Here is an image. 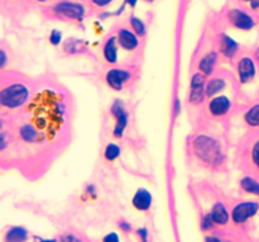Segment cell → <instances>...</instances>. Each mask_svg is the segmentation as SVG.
Returning <instances> with one entry per match:
<instances>
[{
    "label": "cell",
    "instance_id": "6da1fadb",
    "mask_svg": "<svg viewBox=\"0 0 259 242\" xmlns=\"http://www.w3.org/2000/svg\"><path fill=\"white\" fill-rule=\"evenodd\" d=\"M32 110L33 121L38 129L44 130V132L51 135V132H56L60 128V123H62V110L54 94L47 91L38 95Z\"/></svg>",
    "mask_w": 259,
    "mask_h": 242
},
{
    "label": "cell",
    "instance_id": "7a4b0ae2",
    "mask_svg": "<svg viewBox=\"0 0 259 242\" xmlns=\"http://www.w3.org/2000/svg\"><path fill=\"white\" fill-rule=\"evenodd\" d=\"M193 151L201 159L210 164L220 163L221 150L218 142L208 136H199L193 142Z\"/></svg>",
    "mask_w": 259,
    "mask_h": 242
},
{
    "label": "cell",
    "instance_id": "3957f363",
    "mask_svg": "<svg viewBox=\"0 0 259 242\" xmlns=\"http://www.w3.org/2000/svg\"><path fill=\"white\" fill-rule=\"evenodd\" d=\"M28 98V88L23 85H16L8 86L4 88L1 94H0V102L5 107H18L23 105Z\"/></svg>",
    "mask_w": 259,
    "mask_h": 242
},
{
    "label": "cell",
    "instance_id": "277c9868",
    "mask_svg": "<svg viewBox=\"0 0 259 242\" xmlns=\"http://www.w3.org/2000/svg\"><path fill=\"white\" fill-rule=\"evenodd\" d=\"M259 205L256 202H245V203H240L237 207L234 208L233 211V220L237 224H243L248 218L258 212Z\"/></svg>",
    "mask_w": 259,
    "mask_h": 242
},
{
    "label": "cell",
    "instance_id": "5b68a950",
    "mask_svg": "<svg viewBox=\"0 0 259 242\" xmlns=\"http://www.w3.org/2000/svg\"><path fill=\"white\" fill-rule=\"evenodd\" d=\"M111 113L117 119V125H115V129H114V135L121 136L126 126V121H128V116H126V113L124 110L121 101L117 100L114 102V105L111 106Z\"/></svg>",
    "mask_w": 259,
    "mask_h": 242
},
{
    "label": "cell",
    "instance_id": "8992f818",
    "mask_svg": "<svg viewBox=\"0 0 259 242\" xmlns=\"http://www.w3.org/2000/svg\"><path fill=\"white\" fill-rule=\"evenodd\" d=\"M129 73L126 71H123V69H110L106 75V81L107 85L110 86L111 88L117 90V91H120L123 86L125 85V82L129 80Z\"/></svg>",
    "mask_w": 259,
    "mask_h": 242
},
{
    "label": "cell",
    "instance_id": "52a82bcc",
    "mask_svg": "<svg viewBox=\"0 0 259 242\" xmlns=\"http://www.w3.org/2000/svg\"><path fill=\"white\" fill-rule=\"evenodd\" d=\"M229 18H230V22L233 23L234 27H237L239 29H244V31L253 28V25H254L253 19L248 14H245V13L240 12L239 9L230 10Z\"/></svg>",
    "mask_w": 259,
    "mask_h": 242
},
{
    "label": "cell",
    "instance_id": "ba28073f",
    "mask_svg": "<svg viewBox=\"0 0 259 242\" xmlns=\"http://www.w3.org/2000/svg\"><path fill=\"white\" fill-rule=\"evenodd\" d=\"M238 73L242 83H246L254 77L256 75V66L250 58H242L238 66Z\"/></svg>",
    "mask_w": 259,
    "mask_h": 242
},
{
    "label": "cell",
    "instance_id": "9c48e42d",
    "mask_svg": "<svg viewBox=\"0 0 259 242\" xmlns=\"http://www.w3.org/2000/svg\"><path fill=\"white\" fill-rule=\"evenodd\" d=\"M204 86H205V80L201 75H195L191 80V96L190 100L193 104H199L204 98Z\"/></svg>",
    "mask_w": 259,
    "mask_h": 242
},
{
    "label": "cell",
    "instance_id": "30bf717a",
    "mask_svg": "<svg viewBox=\"0 0 259 242\" xmlns=\"http://www.w3.org/2000/svg\"><path fill=\"white\" fill-rule=\"evenodd\" d=\"M57 13L60 14H63V16H69V18H73V19H80L84 16V8L79 4H73V3H61L56 6Z\"/></svg>",
    "mask_w": 259,
    "mask_h": 242
},
{
    "label": "cell",
    "instance_id": "8fae6325",
    "mask_svg": "<svg viewBox=\"0 0 259 242\" xmlns=\"http://www.w3.org/2000/svg\"><path fill=\"white\" fill-rule=\"evenodd\" d=\"M208 109H210L212 115L221 116V115H225L230 109V101L225 96H219V97H215L214 100H211V102L208 105Z\"/></svg>",
    "mask_w": 259,
    "mask_h": 242
},
{
    "label": "cell",
    "instance_id": "7c38bea8",
    "mask_svg": "<svg viewBox=\"0 0 259 242\" xmlns=\"http://www.w3.org/2000/svg\"><path fill=\"white\" fill-rule=\"evenodd\" d=\"M152 195L147 189H139L133 198V205L139 211H147L151 207Z\"/></svg>",
    "mask_w": 259,
    "mask_h": 242
},
{
    "label": "cell",
    "instance_id": "4fadbf2b",
    "mask_svg": "<svg viewBox=\"0 0 259 242\" xmlns=\"http://www.w3.org/2000/svg\"><path fill=\"white\" fill-rule=\"evenodd\" d=\"M119 43L126 50H133L138 46L136 35L133 34L132 32L126 31V29L119 32Z\"/></svg>",
    "mask_w": 259,
    "mask_h": 242
},
{
    "label": "cell",
    "instance_id": "5bb4252c",
    "mask_svg": "<svg viewBox=\"0 0 259 242\" xmlns=\"http://www.w3.org/2000/svg\"><path fill=\"white\" fill-rule=\"evenodd\" d=\"M220 49L224 53V56L226 57H233L234 54L237 53L238 50V44L227 35H223L220 41Z\"/></svg>",
    "mask_w": 259,
    "mask_h": 242
},
{
    "label": "cell",
    "instance_id": "9a60e30c",
    "mask_svg": "<svg viewBox=\"0 0 259 242\" xmlns=\"http://www.w3.org/2000/svg\"><path fill=\"white\" fill-rule=\"evenodd\" d=\"M211 220L219 225L226 224L227 220H229V213H227L226 208L223 205H220V203L215 205L211 212Z\"/></svg>",
    "mask_w": 259,
    "mask_h": 242
},
{
    "label": "cell",
    "instance_id": "2e32d148",
    "mask_svg": "<svg viewBox=\"0 0 259 242\" xmlns=\"http://www.w3.org/2000/svg\"><path fill=\"white\" fill-rule=\"evenodd\" d=\"M27 240V231L22 227H13L5 236L6 242H24Z\"/></svg>",
    "mask_w": 259,
    "mask_h": 242
},
{
    "label": "cell",
    "instance_id": "e0dca14e",
    "mask_svg": "<svg viewBox=\"0 0 259 242\" xmlns=\"http://www.w3.org/2000/svg\"><path fill=\"white\" fill-rule=\"evenodd\" d=\"M104 57L107 62L115 63L118 58V52H117V46H115V39L111 38L106 42L104 47Z\"/></svg>",
    "mask_w": 259,
    "mask_h": 242
},
{
    "label": "cell",
    "instance_id": "ac0fdd59",
    "mask_svg": "<svg viewBox=\"0 0 259 242\" xmlns=\"http://www.w3.org/2000/svg\"><path fill=\"white\" fill-rule=\"evenodd\" d=\"M215 62H216V53H208L207 56L202 58L199 67L202 72L206 73V75H210L215 66Z\"/></svg>",
    "mask_w": 259,
    "mask_h": 242
},
{
    "label": "cell",
    "instance_id": "d6986e66",
    "mask_svg": "<svg viewBox=\"0 0 259 242\" xmlns=\"http://www.w3.org/2000/svg\"><path fill=\"white\" fill-rule=\"evenodd\" d=\"M240 184H242V188H243L245 192L259 195V183L253 179V178H249V177L243 178Z\"/></svg>",
    "mask_w": 259,
    "mask_h": 242
},
{
    "label": "cell",
    "instance_id": "ffe728a7",
    "mask_svg": "<svg viewBox=\"0 0 259 242\" xmlns=\"http://www.w3.org/2000/svg\"><path fill=\"white\" fill-rule=\"evenodd\" d=\"M245 121L252 126H259V105L252 107L245 113Z\"/></svg>",
    "mask_w": 259,
    "mask_h": 242
},
{
    "label": "cell",
    "instance_id": "44dd1931",
    "mask_svg": "<svg viewBox=\"0 0 259 242\" xmlns=\"http://www.w3.org/2000/svg\"><path fill=\"white\" fill-rule=\"evenodd\" d=\"M225 87V82L224 80H221V79H215L212 80L210 83L207 85V95L208 96H211V95H215V94H218L219 91H221L223 88Z\"/></svg>",
    "mask_w": 259,
    "mask_h": 242
},
{
    "label": "cell",
    "instance_id": "7402d4cb",
    "mask_svg": "<svg viewBox=\"0 0 259 242\" xmlns=\"http://www.w3.org/2000/svg\"><path fill=\"white\" fill-rule=\"evenodd\" d=\"M120 154V149L118 145L115 144H109L105 149V158L107 161H115Z\"/></svg>",
    "mask_w": 259,
    "mask_h": 242
},
{
    "label": "cell",
    "instance_id": "603a6c76",
    "mask_svg": "<svg viewBox=\"0 0 259 242\" xmlns=\"http://www.w3.org/2000/svg\"><path fill=\"white\" fill-rule=\"evenodd\" d=\"M20 135H22V138L24 139L25 142H35V138H37V132L32 129L31 126L27 125L24 126V128H22V130H20Z\"/></svg>",
    "mask_w": 259,
    "mask_h": 242
},
{
    "label": "cell",
    "instance_id": "cb8c5ba5",
    "mask_svg": "<svg viewBox=\"0 0 259 242\" xmlns=\"http://www.w3.org/2000/svg\"><path fill=\"white\" fill-rule=\"evenodd\" d=\"M130 23H132V27L134 28V31L137 32V34H144V24L142 23V20H139L138 18H132Z\"/></svg>",
    "mask_w": 259,
    "mask_h": 242
},
{
    "label": "cell",
    "instance_id": "d4e9b609",
    "mask_svg": "<svg viewBox=\"0 0 259 242\" xmlns=\"http://www.w3.org/2000/svg\"><path fill=\"white\" fill-rule=\"evenodd\" d=\"M252 157H253V161H254L257 165H259V142H257V144L254 145V148H253Z\"/></svg>",
    "mask_w": 259,
    "mask_h": 242
},
{
    "label": "cell",
    "instance_id": "484cf974",
    "mask_svg": "<svg viewBox=\"0 0 259 242\" xmlns=\"http://www.w3.org/2000/svg\"><path fill=\"white\" fill-rule=\"evenodd\" d=\"M50 39L53 44H58L61 41V33L58 31H53L52 32V34H51Z\"/></svg>",
    "mask_w": 259,
    "mask_h": 242
},
{
    "label": "cell",
    "instance_id": "4316f807",
    "mask_svg": "<svg viewBox=\"0 0 259 242\" xmlns=\"http://www.w3.org/2000/svg\"><path fill=\"white\" fill-rule=\"evenodd\" d=\"M104 242H119V237L117 233H109L107 236H105Z\"/></svg>",
    "mask_w": 259,
    "mask_h": 242
},
{
    "label": "cell",
    "instance_id": "83f0119b",
    "mask_svg": "<svg viewBox=\"0 0 259 242\" xmlns=\"http://www.w3.org/2000/svg\"><path fill=\"white\" fill-rule=\"evenodd\" d=\"M92 1H94V3L99 6H105L110 3L111 0H92Z\"/></svg>",
    "mask_w": 259,
    "mask_h": 242
},
{
    "label": "cell",
    "instance_id": "f1b7e54d",
    "mask_svg": "<svg viewBox=\"0 0 259 242\" xmlns=\"http://www.w3.org/2000/svg\"><path fill=\"white\" fill-rule=\"evenodd\" d=\"M62 242H79V240H76L73 236H66V237H63Z\"/></svg>",
    "mask_w": 259,
    "mask_h": 242
},
{
    "label": "cell",
    "instance_id": "f546056e",
    "mask_svg": "<svg viewBox=\"0 0 259 242\" xmlns=\"http://www.w3.org/2000/svg\"><path fill=\"white\" fill-rule=\"evenodd\" d=\"M250 5H252L253 9L259 8V0H250Z\"/></svg>",
    "mask_w": 259,
    "mask_h": 242
},
{
    "label": "cell",
    "instance_id": "4dcf8cb0",
    "mask_svg": "<svg viewBox=\"0 0 259 242\" xmlns=\"http://www.w3.org/2000/svg\"><path fill=\"white\" fill-rule=\"evenodd\" d=\"M206 242H221V241L219 239H216V237H207V239H206Z\"/></svg>",
    "mask_w": 259,
    "mask_h": 242
},
{
    "label": "cell",
    "instance_id": "1f68e13d",
    "mask_svg": "<svg viewBox=\"0 0 259 242\" xmlns=\"http://www.w3.org/2000/svg\"><path fill=\"white\" fill-rule=\"evenodd\" d=\"M6 58H5V54H4V52L3 50H1V67L4 66V65H5V62H6Z\"/></svg>",
    "mask_w": 259,
    "mask_h": 242
},
{
    "label": "cell",
    "instance_id": "d6a6232c",
    "mask_svg": "<svg viewBox=\"0 0 259 242\" xmlns=\"http://www.w3.org/2000/svg\"><path fill=\"white\" fill-rule=\"evenodd\" d=\"M126 3L129 4V5H132V6H134L137 4V0H126Z\"/></svg>",
    "mask_w": 259,
    "mask_h": 242
},
{
    "label": "cell",
    "instance_id": "836d02e7",
    "mask_svg": "<svg viewBox=\"0 0 259 242\" xmlns=\"http://www.w3.org/2000/svg\"><path fill=\"white\" fill-rule=\"evenodd\" d=\"M39 242H56V241H39Z\"/></svg>",
    "mask_w": 259,
    "mask_h": 242
},
{
    "label": "cell",
    "instance_id": "e575fe53",
    "mask_svg": "<svg viewBox=\"0 0 259 242\" xmlns=\"http://www.w3.org/2000/svg\"><path fill=\"white\" fill-rule=\"evenodd\" d=\"M145 1H153V0H145Z\"/></svg>",
    "mask_w": 259,
    "mask_h": 242
},
{
    "label": "cell",
    "instance_id": "d590c367",
    "mask_svg": "<svg viewBox=\"0 0 259 242\" xmlns=\"http://www.w3.org/2000/svg\"><path fill=\"white\" fill-rule=\"evenodd\" d=\"M39 1H46V0H39Z\"/></svg>",
    "mask_w": 259,
    "mask_h": 242
}]
</instances>
